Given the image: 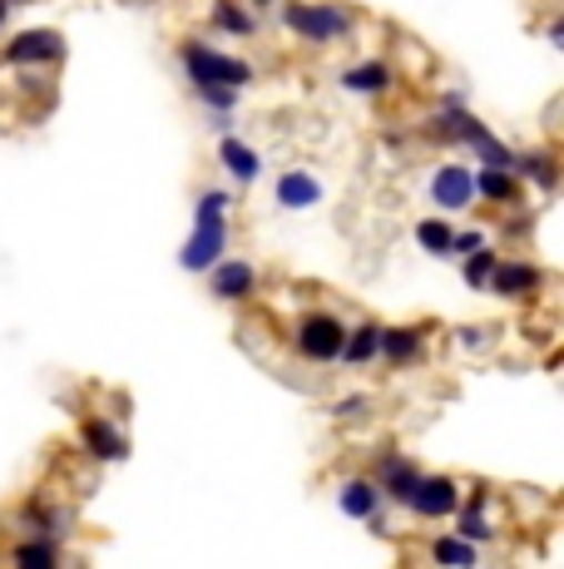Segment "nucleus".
Returning <instances> with one entry per match:
<instances>
[{
  "mask_svg": "<svg viewBox=\"0 0 564 569\" xmlns=\"http://www.w3.org/2000/svg\"><path fill=\"white\" fill-rule=\"evenodd\" d=\"M228 193L223 189H203L199 203H193V233L189 243L179 248V268L183 272H209L213 262L228 253Z\"/></svg>",
  "mask_w": 564,
  "mask_h": 569,
  "instance_id": "obj_1",
  "label": "nucleus"
},
{
  "mask_svg": "<svg viewBox=\"0 0 564 569\" xmlns=\"http://www.w3.org/2000/svg\"><path fill=\"white\" fill-rule=\"evenodd\" d=\"M278 20L308 46H338L356 30V10L342 0H288Z\"/></svg>",
  "mask_w": 564,
  "mask_h": 569,
  "instance_id": "obj_2",
  "label": "nucleus"
},
{
  "mask_svg": "<svg viewBox=\"0 0 564 569\" xmlns=\"http://www.w3.org/2000/svg\"><path fill=\"white\" fill-rule=\"evenodd\" d=\"M179 60H183V70H189L193 90H199V84H228V90L253 84V64L238 60V54H228V50H219V46H209V40H183Z\"/></svg>",
  "mask_w": 564,
  "mask_h": 569,
  "instance_id": "obj_3",
  "label": "nucleus"
},
{
  "mask_svg": "<svg viewBox=\"0 0 564 569\" xmlns=\"http://www.w3.org/2000/svg\"><path fill=\"white\" fill-rule=\"evenodd\" d=\"M342 337H346V322L338 312H308L298 327H292V352L312 367H328L342 357Z\"/></svg>",
  "mask_w": 564,
  "mask_h": 569,
  "instance_id": "obj_4",
  "label": "nucleus"
},
{
  "mask_svg": "<svg viewBox=\"0 0 564 569\" xmlns=\"http://www.w3.org/2000/svg\"><path fill=\"white\" fill-rule=\"evenodd\" d=\"M60 60H64V36L50 26L20 30V36H10L6 50H0L6 70H50V64H60Z\"/></svg>",
  "mask_w": 564,
  "mask_h": 569,
  "instance_id": "obj_5",
  "label": "nucleus"
},
{
  "mask_svg": "<svg viewBox=\"0 0 564 569\" xmlns=\"http://www.w3.org/2000/svg\"><path fill=\"white\" fill-rule=\"evenodd\" d=\"M426 193L441 213H465L475 203V169H465V163H436Z\"/></svg>",
  "mask_w": 564,
  "mask_h": 569,
  "instance_id": "obj_6",
  "label": "nucleus"
},
{
  "mask_svg": "<svg viewBox=\"0 0 564 569\" xmlns=\"http://www.w3.org/2000/svg\"><path fill=\"white\" fill-rule=\"evenodd\" d=\"M461 506V480L455 476H421L416 490L406 496V510L416 520H446Z\"/></svg>",
  "mask_w": 564,
  "mask_h": 569,
  "instance_id": "obj_7",
  "label": "nucleus"
},
{
  "mask_svg": "<svg viewBox=\"0 0 564 569\" xmlns=\"http://www.w3.org/2000/svg\"><path fill=\"white\" fill-rule=\"evenodd\" d=\"M273 199H278V208H288V213H312V208L328 199V183L312 169H282L273 183Z\"/></svg>",
  "mask_w": 564,
  "mask_h": 569,
  "instance_id": "obj_8",
  "label": "nucleus"
},
{
  "mask_svg": "<svg viewBox=\"0 0 564 569\" xmlns=\"http://www.w3.org/2000/svg\"><path fill=\"white\" fill-rule=\"evenodd\" d=\"M209 292L219 302H248L258 292V268L248 258H219L209 268Z\"/></svg>",
  "mask_w": 564,
  "mask_h": 569,
  "instance_id": "obj_9",
  "label": "nucleus"
},
{
  "mask_svg": "<svg viewBox=\"0 0 564 569\" xmlns=\"http://www.w3.org/2000/svg\"><path fill=\"white\" fill-rule=\"evenodd\" d=\"M540 282H545V272H540L535 262H525V258H510V262H495V272H491V282H485V288H491L495 298L520 302V298H535V292H540Z\"/></svg>",
  "mask_w": 564,
  "mask_h": 569,
  "instance_id": "obj_10",
  "label": "nucleus"
},
{
  "mask_svg": "<svg viewBox=\"0 0 564 569\" xmlns=\"http://www.w3.org/2000/svg\"><path fill=\"white\" fill-rule=\"evenodd\" d=\"M338 510H342L346 520H356V525L376 520V510H382V486H376L372 476L342 480V486H338Z\"/></svg>",
  "mask_w": 564,
  "mask_h": 569,
  "instance_id": "obj_11",
  "label": "nucleus"
},
{
  "mask_svg": "<svg viewBox=\"0 0 564 569\" xmlns=\"http://www.w3.org/2000/svg\"><path fill=\"white\" fill-rule=\"evenodd\" d=\"M372 480L382 486V496L392 500V506H406V496L416 490L421 470H416V461H406V456H382V466H376Z\"/></svg>",
  "mask_w": 564,
  "mask_h": 569,
  "instance_id": "obj_12",
  "label": "nucleus"
},
{
  "mask_svg": "<svg viewBox=\"0 0 564 569\" xmlns=\"http://www.w3.org/2000/svg\"><path fill=\"white\" fill-rule=\"evenodd\" d=\"M80 436H84V446H90L94 461H124V456H129L124 431H119L114 421H104V416H84Z\"/></svg>",
  "mask_w": 564,
  "mask_h": 569,
  "instance_id": "obj_13",
  "label": "nucleus"
},
{
  "mask_svg": "<svg viewBox=\"0 0 564 569\" xmlns=\"http://www.w3.org/2000/svg\"><path fill=\"white\" fill-rule=\"evenodd\" d=\"M376 352H382V322H356V327H346L338 362H346V367H372Z\"/></svg>",
  "mask_w": 564,
  "mask_h": 569,
  "instance_id": "obj_14",
  "label": "nucleus"
},
{
  "mask_svg": "<svg viewBox=\"0 0 564 569\" xmlns=\"http://www.w3.org/2000/svg\"><path fill=\"white\" fill-rule=\"evenodd\" d=\"M219 163L233 173L238 183H258V179H263V159H258V149H248L238 134L219 139Z\"/></svg>",
  "mask_w": 564,
  "mask_h": 569,
  "instance_id": "obj_15",
  "label": "nucleus"
},
{
  "mask_svg": "<svg viewBox=\"0 0 564 569\" xmlns=\"http://www.w3.org/2000/svg\"><path fill=\"white\" fill-rule=\"evenodd\" d=\"M392 64L386 60H362V64H352V70H342V90L346 94H386L392 90Z\"/></svg>",
  "mask_w": 564,
  "mask_h": 569,
  "instance_id": "obj_16",
  "label": "nucleus"
},
{
  "mask_svg": "<svg viewBox=\"0 0 564 569\" xmlns=\"http://www.w3.org/2000/svg\"><path fill=\"white\" fill-rule=\"evenodd\" d=\"M416 357H421V332L416 327H382V352H376V362L411 367Z\"/></svg>",
  "mask_w": 564,
  "mask_h": 569,
  "instance_id": "obj_17",
  "label": "nucleus"
},
{
  "mask_svg": "<svg viewBox=\"0 0 564 569\" xmlns=\"http://www.w3.org/2000/svg\"><path fill=\"white\" fill-rule=\"evenodd\" d=\"M475 199L485 203H515L520 199V179L501 163H485V169H475Z\"/></svg>",
  "mask_w": 564,
  "mask_h": 569,
  "instance_id": "obj_18",
  "label": "nucleus"
},
{
  "mask_svg": "<svg viewBox=\"0 0 564 569\" xmlns=\"http://www.w3.org/2000/svg\"><path fill=\"white\" fill-rule=\"evenodd\" d=\"M510 169H520L515 179H530L545 193H555V183H560V163H555V154H545V149H525V154H515Z\"/></svg>",
  "mask_w": 564,
  "mask_h": 569,
  "instance_id": "obj_19",
  "label": "nucleus"
},
{
  "mask_svg": "<svg viewBox=\"0 0 564 569\" xmlns=\"http://www.w3.org/2000/svg\"><path fill=\"white\" fill-rule=\"evenodd\" d=\"M431 560L436 565H481V545H471V540H461V535H436L431 540Z\"/></svg>",
  "mask_w": 564,
  "mask_h": 569,
  "instance_id": "obj_20",
  "label": "nucleus"
},
{
  "mask_svg": "<svg viewBox=\"0 0 564 569\" xmlns=\"http://www.w3.org/2000/svg\"><path fill=\"white\" fill-rule=\"evenodd\" d=\"M10 560H16V565H36V569H56L64 555H60V545L50 540V535H40V540H20V545H10Z\"/></svg>",
  "mask_w": 564,
  "mask_h": 569,
  "instance_id": "obj_21",
  "label": "nucleus"
},
{
  "mask_svg": "<svg viewBox=\"0 0 564 569\" xmlns=\"http://www.w3.org/2000/svg\"><path fill=\"white\" fill-rule=\"evenodd\" d=\"M213 26L223 36H258V16H248V6L238 0H213Z\"/></svg>",
  "mask_w": 564,
  "mask_h": 569,
  "instance_id": "obj_22",
  "label": "nucleus"
},
{
  "mask_svg": "<svg viewBox=\"0 0 564 569\" xmlns=\"http://www.w3.org/2000/svg\"><path fill=\"white\" fill-rule=\"evenodd\" d=\"M451 233H455V228L446 223V218H421V223H416V243L426 248L431 258H446L451 253Z\"/></svg>",
  "mask_w": 564,
  "mask_h": 569,
  "instance_id": "obj_23",
  "label": "nucleus"
},
{
  "mask_svg": "<svg viewBox=\"0 0 564 569\" xmlns=\"http://www.w3.org/2000/svg\"><path fill=\"white\" fill-rule=\"evenodd\" d=\"M495 262H501V258H495L491 253V248H475V253H465V288H471V292H485V282H491V272H495Z\"/></svg>",
  "mask_w": 564,
  "mask_h": 569,
  "instance_id": "obj_24",
  "label": "nucleus"
},
{
  "mask_svg": "<svg viewBox=\"0 0 564 569\" xmlns=\"http://www.w3.org/2000/svg\"><path fill=\"white\" fill-rule=\"evenodd\" d=\"M193 94H199L213 114H233V109H238V90H228V84H199Z\"/></svg>",
  "mask_w": 564,
  "mask_h": 569,
  "instance_id": "obj_25",
  "label": "nucleus"
},
{
  "mask_svg": "<svg viewBox=\"0 0 564 569\" xmlns=\"http://www.w3.org/2000/svg\"><path fill=\"white\" fill-rule=\"evenodd\" d=\"M481 243H485L481 228H465V233H451V253H446V258H465V253H475Z\"/></svg>",
  "mask_w": 564,
  "mask_h": 569,
  "instance_id": "obj_26",
  "label": "nucleus"
},
{
  "mask_svg": "<svg viewBox=\"0 0 564 569\" xmlns=\"http://www.w3.org/2000/svg\"><path fill=\"white\" fill-rule=\"evenodd\" d=\"M366 411H372V397H346L332 416H338V421H356V416H366Z\"/></svg>",
  "mask_w": 564,
  "mask_h": 569,
  "instance_id": "obj_27",
  "label": "nucleus"
},
{
  "mask_svg": "<svg viewBox=\"0 0 564 569\" xmlns=\"http://www.w3.org/2000/svg\"><path fill=\"white\" fill-rule=\"evenodd\" d=\"M491 332H495V327H461V347L481 352V347H491Z\"/></svg>",
  "mask_w": 564,
  "mask_h": 569,
  "instance_id": "obj_28",
  "label": "nucleus"
},
{
  "mask_svg": "<svg viewBox=\"0 0 564 569\" xmlns=\"http://www.w3.org/2000/svg\"><path fill=\"white\" fill-rule=\"evenodd\" d=\"M545 36H550V46H555V50L564 46V26H560V16H555V20H550V30H545Z\"/></svg>",
  "mask_w": 564,
  "mask_h": 569,
  "instance_id": "obj_29",
  "label": "nucleus"
},
{
  "mask_svg": "<svg viewBox=\"0 0 564 569\" xmlns=\"http://www.w3.org/2000/svg\"><path fill=\"white\" fill-rule=\"evenodd\" d=\"M6 20H10V0H0V26H6Z\"/></svg>",
  "mask_w": 564,
  "mask_h": 569,
  "instance_id": "obj_30",
  "label": "nucleus"
},
{
  "mask_svg": "<svg viewBox=\"0 0 564 569\" xmlns=\"http://www.w3.org/2000/svg\"><path fill=\"white\" fill-rule=\"evenodd\" d=\"M253 6H268V0H253Z\"/></svg>",
  "mask_w": 564,
  "mask_h": 569,
  "instance_id": "obj_31",
  "label": "nucleus"
}]
</instances>
